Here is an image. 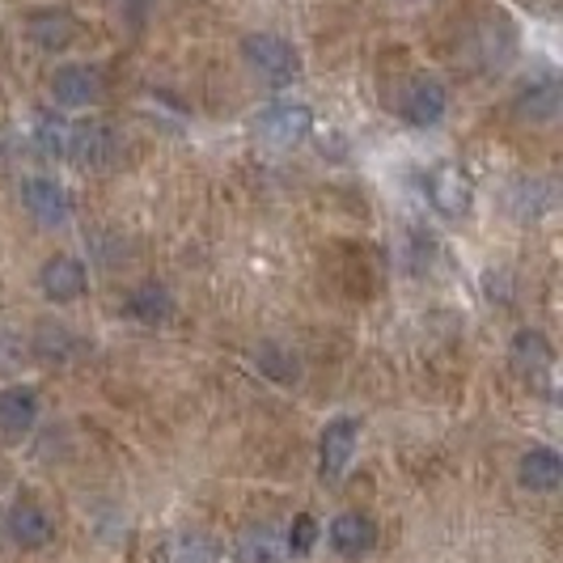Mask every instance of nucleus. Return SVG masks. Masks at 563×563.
Segmentation results:
<instances>
[{
	"label": "nucleus",
	"instance_id": "nucleus-12",
	"mask_svg": "<svg viewBox=\"0 0 563 563\" xmlns=\"http://www.w3.org/2000/svg\"><path fill=\"white\" fill-rule=\"evenodd\" d=\"M331 551L343 555V560H365L368 551L377 547V526L365 512H339L331 521Z\"/></svg>",
	"mask_w": 563,
	"mask_h": 563
},
{
	"label": "nucleus",
	"instance_id": "nucleus-9",
	"mask_svg": "<svg viewBox=\"0 0 563 563\" xmlns=\"http://www.w3.org/2000/svg\"><path fill=\"white\" fill-rule=\"evenodd\" d=\"M4 534H9L13 547H22V551H38V547H47L56 538V521L47 517L43 505L18 500V505L9 508V517H4Z\"/></svg>",
	"mask_w": 563,
	"mask_h": 563
},
{
	"label": "nucleus",
	"instance_id": "nucleus-19",
	"mask_svg": "<svg viewBox=\"0 0 563 563\" xmlns=\"http://www.w3.org/2000/svg\"><path fill=\"white\" fill-rule=\"evenodd\" d=\"M68 128H73V123L43 114V119L34 123V148H38L43 157H68Z\"/></svg>",
	"mask_w": 563,
	"mask_h": 563
},
{
	"label": "nucleus",
	"instance_id": "nucleus-8",
	"mask_svg": "<svg viewBox=\"0 0 563 563\" xmlns=\"http://www.w3.org/2000/svg\"><path fill=\"white\" fill-rule=\"evenodd\" d=\"M22 203H26L30 217L47 229L68 225V217H73V199L56 178H26L22 183Z\"/></svg>",
	"mask_w": 563,
	"mask_h": 563
},
{
	"label": "nucleus",
	"instance_id": "nucleus-5",
	"mask_svg": "<svg viewBox=\"0 0 563 563\" xmlns=\"http://www.w3.org/2000/svg\"><path fill=\"white\" fill-rule=\"evenodd\" d=\"M356 445H361V423L352 420V416H339V420L327 423L322 428V441H318V471H322V479L327 483L343 479V471L356 457Z\"/></svg>",
	"mask_w": 563,
	"mask_h": 563
},
{
	"label": "nucleus",
	"instance_id": "nucleus-3",
	"mask_svg": "<svg viewBox=\"0 0 563 563\" xmlns=\"http://www.w3.org/2000/svg\"><path fill=\"white\" fill-rule=\"evenodd\" d=\"M445 111H450V89L437 77H411L398 89V114L411 128H437L445 119Z\"/></svg>",
	"mask_w": 563,
	"mask_h": 563
},
{
	"label": "nucleus",
	"instance_id": "nucleus-23",
	"mask_svg": "<svg viewBox=\"0 0 563 563\" xmlns=\"http://www.w3.org/2000/svg\"><path fill=\"white\" fill-rule=\"evenodd\" d=\"M258 368H263L267 377H276V382H292V377H297V356L280 352L276 343H263V347H258Z\"/></svg>",
	"mask_w": 563,
	"mask_h": 563
},
{
	"label": "nucleus",
	"instance_id": "nucleus-2",
	"mask_svg": "<svg viewBox=\"0 0 563 563\" xmlns=\"http://www.w3.org/2000/svg\"><path fill=\"white\" fill-rule=\"evenodd\" d=\"M313 132V111L306 102H276L254 119V136L267 144V148H297L306 144Z\"/></svg>",
	"mask_w": 563,
	"mask_h": 563
},
{
	"label": "nucleus",
	"instance_id": "nucleus-22",
	"mask_svg": "<svg viewBox=\"0 0 563 563\" xmlns=\"http://www.w3.org/2000/svg\"><path fill=\"white\" fill-rule=\"evenodd\" d=\"M313 542H318V521H313L310 512L292 517V526H288V538H284V555H310Z\"/></svg>",
	"mask_w": 563,
	"mask_h": 563
},
{
	"label": "nucleus",
	"instance_id": "nucleus-13",
	"mask_svg": "<svg viewBox=\"0 0 563 563\" xmlns=\"http://www.w3.org/2000/svg\"><path fill=\"white\" fill-rule=\"evenodd\" d=\"M517 479H521V487H530V492H555L563 483V457L555 450H547V445H534V450L521 453Z\"/></svg>",
	"mask_w": 563,
	"mask_h": 563
},
{
	"label": "nucleus",
	"instance_id": "nucleus-10",
	"mask_svg": "<svg viewBox=\"0 0 563 563\" xmlns=\"http://www.w3.org/2000/svg\"><path fill=\"white\" fill-rule=\"evenodd\" d=\"M107 93V81L93 64H64L52 77V98L59 107H93Z\"/></svg>",
	"mask_w": 563,
	"mask_h": 563
},
{
	"label": "nucleus",
	"instance_id": "nucleus-7",
	"mask_svg": "<svg viewBox=\"0 0 563 563\" xmlns=\"http://www.w3.org/2000/svg\"><path fill=\"white\" fill-rule=\"evenodd\" d=\"M38 288H43V297H47V301L68 306V301L85 297V288H89V272H85L81 258H73V254H56V258H47V263H43V272H38Z\"/></svg>",
	"mask_w": 563,
	"mask_h": 563
},
{
	"label": "nucleus",
	"instance_id": "nucleus-11",
	"mask_svg": "<svg viewBox=\"0 0 563 563\" xmlns=\"http://www.w3.org/2000/svg\"><path fill=\"white\" fill-rule=\"evenodd\" d=\"M38 423V390L34 386H9L0 390V437L22 441Z\"/></svg>",
	"mask_w": 563,
	"mask_h": 563
},
{
	"label": "nucleus",
	"instance_id": "nucleus-6",
	"mask_svg": "<svg viewBox=\"0 0 563 563\" xmlns=\"http://www.w3.org/2000/svg\"><path fill=\"white\" fill-rule=\"evenodd\" d=\"M119 157V136L111 123H77L68 128V162L81 169H107Z\"/></svg>",
	"mask_w": 563,
	"mask_h": 563
},
{
	"label": "nucleus",
	"instance_id": "nucleus-20",
	"mask_svg": "<svg viewBox=\"0 0 563 563\" xmlns=\"http://www.w3.org/2000/svg\"><path fill=\"white\" fill-rule=\"evenodd\" d=\"M30 339H34V356L47 361V365L52 361H68V352H73V331L68 327H52L47 322V327H38V335Z\"/></svg>",
	"mask_w": 563,
	"mask_h": 563
},
{
	"label": "nucleus",
	"instance_id": "nucleus-17",
	"mask_svg": "<svg viewBox=\"0 0 563 563\" xmlns=\"http://www.w3.org/2000/svg\"><path fill=\"white\" fill-rule=\"evenodd\" d=\"M128 313L144 322V327H157V322H169L174 318V297H169L162 284H141L128 292Z\"/></svg>",
	"mask_w": 563,
	"mask_h": 563
},
{
	"label": "nucleus",
	"instance_id": "nucleus-21",
	"mask_svg": "<svg viewBox=\"0 0 563 563\" xmlns=\"http://www.w3.org/2000/svg\"><path fill=\"white\" fill-rule=\"evenodd\" d=\"M555 111H560V89H555V81L530 85V89L521 93V114H530V119H551Z\"/></svg>",
	"mask_w": 563,
	"mask_h": 563
},
{
	"label": "nucleus",
	"instance_id": "nucleus-14",
	"mask_svg": "<svg viewBox=\"0 0 563 563\" xmlns=\"http://www.w3.org/2000/svg\"><path fill=\"white\" fill-rule=\"evenodd\" d=\"M30 38L43 47V52H64L73 38H77V18L68 9H34L30 13Z\"/></svg>",
	"mask_w": 563,
	"mask_h": 563
},
{
	"label": "nucleus",
	"instance_id": "nucleus-16",
	"mask_svg": "<svg viewBox=\"0 0 563 563\" xmlns=\"http://www.w3.org/2000/svg\"><path fill=\"white\" fill-rule=\"evenodd\" d=\"M233 560L238 563H284V538L272 526H251L233 542Z\"/></svg>",
	"mask_w": 563,
	"mask_h": 563
},
{
	"label": "nucleus",
	"instance_id": "nucleus-18",
	"mask_svg": "<svg viewBox=\"0 0 563 563\" xmlns=\"http://www.w3.org/2000/svg\"><path fill=\"white\" fill-rule=\"evenodd\" d=\"M221 560V547L208 534H178L169 538L166 563H217Z\"/></svg>",
	"mask_w": 563,
	"mask_h": 563
},
{
	"label": "nucleus",
	"instance_id": "nucleus-15",
	"mask_svg": "<svg viewBox=\"0 0 563 563\" xmlns=\"http://www.w3.org/2000/svg\"><path fill=\"white\" fill-rule=\"evenodd\" d=\"M508 361H512V368H517L521 377H547L551 365H555V352H551L547 335H538V331H517V335H512V347H508Z\"/></svg>",
	"mask_w": 563,
	"mask_h": 563
},
{
	"label": "nucleus",
	"instance_id": "nucleus-4",
	"mask_svg": "<svg viewBox=\"0 0 563 563\" xmlns=\"http://www.w3.org/2000/svg\"><path fill=\"white\" fill-rule=\"evenodd\" d=\"M471 199H475V187H471V174L453 162H441V166L428 174V203L445 217V221H462L471 212Z\"/></svg>",
	"mask_w": 563,
	"mask_h": 563
},
{
	"label": "nucleus",
	"instance_id": "nucleus-1",
	"mask_svg": "<svg viewBox=\"0 0 563 563\" xmlns=\"http://www.w3.org/2000/svg\"><path fill=\"white\" fill-rule=\"evenodd\" d=\"M242 59L251 64L254 77H263L267 85H288L297 81V73H301V56H297V47L280 38V34H246L242 38Z\"/></svg>",
	"mask_w": 563,
	"mask_h": 563
}]
</instances>
